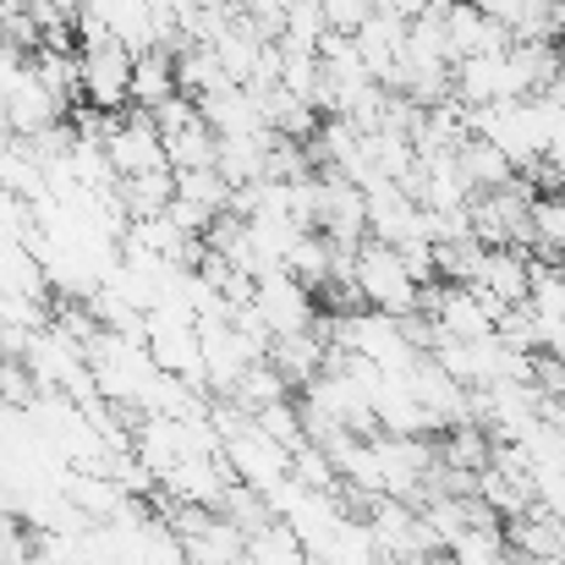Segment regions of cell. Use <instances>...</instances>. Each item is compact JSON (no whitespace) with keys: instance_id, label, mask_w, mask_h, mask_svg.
<instances>
[{"instance_id":"cell-1","label":"cell","mask_w":565,"mask_h":565,"mask_svg":"<svg viewBox=\"0 0 565 565\" xmlns=\"http://www.w3.org/2000/svg\"><path fill=\"white\" fill-rule=\"evenodd\" d=\"M352 280H358L363 308L390 313V319H406V313H417V302H423V286L406 275L401 253L384 247V242H374V236L352 253Z\"/></svg>"},{"instance_id":"cell-2","label":"cell","mask_w":565,"mask_h":565,"mask_svg":"<svg viewBox=\"0 0 565 565\" xmlns=\"http://www.w3.org/2000/svg\"><path fill=\"white\" fill-rule=\"evenodd\" d=\"M220 461H225L231 483H242V489H253V494H269V489H280V483L291 478V450L275 445L253 417L220 445Z\"/></svg>"},{"instance_id":"cell-3","label":"cell","mask_w":565,"mask_h":565,"mask_svg":"<svg viewBox=\"0 0 565 565\" xmlns=\"http://www.w3.org/2000/svg\"><path fill=\"white\" fill-rule=\"evenodd\" d=\"M127 83H132V55L116 39L77 50V99L94 116H121L127 110Z\"/></svg>"},{"instance_id":"cell-4","label":"cell","mask_w":565,"mask_h":565,"mask_svg":"<svg viewBox=\"0 0 565 565\" xmlns=\"http://www.w3.org/2000/svg\"><path fill=\"white\" fill-rule=\"evenodd\" d=\"M105 160H110L116 182L149 177V171H171V166H166L160 127H154V116H143V110H121V116L105 121Z\"/></svg>"},{"instance_id":"cell-5","label":"cell","mask_w":565,"mask_h":565,"mask_svg":"<svg viewBox=\"0 0 565 565\" xmlns=\"http://www.w3.org/2000/svg\"><path fill=\"white\" fill-rule=\"evenodd\" d=\"M253 313H258V324L269 330V341H280V335H302V330H313V291L308 286H297L286 269L280 275H264V280H253V302H247Z\"/></svg>"},{"instance_id":"cell-6","label":"cell","mask_w":565,"mask_h":565,"mask_svg":"<svg viewBox=\"0 0 565 565\" xmlns=\"http://www.w3.org/2000/svg\"><path fill=\"white\" fill-rule=\"evenodd\" d=\"M439 28H445V44H450V61H472V55H505L511 50V33L483 17L472 0H445L439 11Z\"/></svg>"},{"instance_id":"cell-7","label":"cell","mask_w":565,"mask_h":565,"mask_svg":"<svg viewBox=\"0 0 565 565\" xmlns=\"http://www.w3.org/2000/svg\"><path fill=\"white\" fill-rule=\"evenodd\" d=\"M527 269H533V258H527L522 247H483V264H478V275H472V291H478L494 313L522 308V302H527Z\"/></svg>"},{"instance_id":"cell-8","label":"cell","mask_w":565,"mask_h":565,"mask_svg":"<svg viewBox=\"0 0 565 565\" xmlns=\"http://www.w3.org/2000/svg\"><path fill=\"white\" fill-rule=\"evenodd\" d=\"M225 489H231V472H225L220 456H182V461L160 478V494H166L171 505H203V511H214Z\"/></svg>"},{"instance_id":"cell-9","label":"cell","mask_w":565,"mask_h":565,"mask_svg":"<svg viewBox=\"0 0 565 565\" xmlns=\"http://www.w3.org/2000/svg\"><path fill=\"white\" fill-rule=\"evenodd\" d=\"M505 550L516 555V561L539 565V561H565V522H555L550 511H522V516H511L505 522Z\"/></svg>"},{"instance_id":"cell-10","label":"cell","mask_w":565,"mask_h":565,"mask_svg":"<svg viewBox=\"0 0 565 565\" xmlns=\"http://www.w3.org/2000/svg\"><path fill=\"white\" fill-rule=\"evenodd\" d=\"M166 99H177V55H171V50H143V55H132L127 110H143V116H154Z\"/></svg>"},{"instance_id":"cell-11","label":"cell","mask_w":565,"mask_h":565,"mask_svg":"<svg viewBox=\"0 0 565 565\" xmlns=\"http://www.w3.org/2000/svg\"><path fill=\"white\" fill-rule=\"evenodd\" d=\"M324 358H330V347H324L319 330H302V335H280V341H269V363H275V374L286 379L291 390H308L313 379L324 374Z\"/></svg>"},{"instance_id":"cell-12","label":"cell","mask_w":565,"mask_h":565,"mask_svg":"<svg viewBox=\"0 0 565 565\" xmlns=\"http://www.w3.org/2000/svg\"><path fill=\"white\" fill-rule=\"evenodd\" d=\"M527 258L565 264V192H539L527 203Z\"/></svg>"},{"instance_id":"cell-13","label":"cell","mask_w":565,"mask_h":565,"mask_svg":"<svg viewBox=\"0 0 565 565\" xmlns=\"http://www.w3.org/2000/svg\"><path fill=\"white\" fill-rule=\"evenodd\" d=\"M456 166H461V177H467L472 198H478V192H500V188H511V182H516L511 160H505L494 143H483V138H467V143L456 149Z\"/></svg>"},{"instance_id":"cell-14","label":"cell","mask_w":565,"mask_h":565,"mask_svg":"<svg viewBox=\"0 0 565 565\" xmlns=\"http://www.w3.org/2000/svg\"><path fill=\"white\" fill-rule=\"evenodd\" d=\"M160 143H166V166H171V177H182V171H214V132H209L203 121L166 132Z\"/></svg>"},{"instance_id":"cell-15","label":"cell","mask_w":565,"mask_h":565,"mask_svg":"<svg viewBox=\"0 0 565 565\" xmlns=\"http://www.w3.org/2000/svg\"><path fill=\"white\" fill-rule=\"evenodd\" d=\"M242 555H247V565H308V550H302L297 533L280 527V522H269L264 533H253Z\"/></svg>"},{"instance_id":"cell-16","label":"cell","mask_w":565,"mask_h":565,"mask_svg":"<svg viewBox=\"0 0 565 565\" xmlns=\"http://www.w3.org/2000/svg\"><path fill=\"white\" fill-rule=\"evenodd\" d=\"M450 565H500L505 561V527H467L461 539L445 544Z\"/></svg>"},{"instance_id":"cell-17","label":"cell","mask_w":565,"mask_h":565,"mask_svg":"<svg viewBox=\"0 0 565 565\" xmlns=\"http://www.w3.org/2000/svg\"><path fill=\"white\" fill-rule=\"evenodd\" d=\"M291 483L297 489H313V494H335L341 483H335V467H330V456L319 450V445H291Z\"/></svg>"},{"instance_id":"cell-18","label":"cell","mask_w":565,"mask_h":565,"mask_svg":"<svg viewBox=\"0 0 565 565\" xmlns=\"http://www.w3.org/2000/svg\"><path fill=\"white\" fill-rule=\"evenodd\" d=\"M177 198L182 203H198L203 214H225L231 209V182L220 171H182L177 177Z\"/></svg>"},{"instance_id":"cell-19","label":"cell","mask_w":565,"mask_h":565,"mask_svg":"<svg viewBox=\"0 0 565 565\" xmlns=\"http://www.w3.org/2000/svg\"><path fill=\"white\" fill-rule=\"evenodd\" d=\"M253 423H258V428H264L275 445H286V450H291V445H302V412H297L291 401H275V406H264Z\"/></svg>"},{"instance_id":"cell-20","label":"cell","mask_w":565,"mask_h":565,"mask_svg":"<svg viewBox=\"0 0 565 565\" xmlns=\"http://www.w3.org/2000/svg\"><path fill=\"white\" fill-rule=\"evenodd\" d=\"M319 11H324V22H330V33H358L369 17H374V0H319Z\"/></svg>"},{"instance_id":"cell-21","label":"cell","mask_w":565,"mask_h":565,"mask_svg":"<svg viewBox=\"0 0 565 565\" xmlns=\"http://www.w3.org/2000/svg\"><path fill=\"white\" fill-rule=\"evenodd\" d=\"M33 395H39V384H33V374H28L22 363H0V406L28 412V406H33Z\"/></svg>"},{"instance_id":"cell-22","label":"cell","mask_w":565,"mask_h":565,"mask_svg":"<svg viewBox=\"0 0 565 565\" xmlns=\"http://www.w3.org/2000/svg\"><path fill=\"white\" fill-rule=\"evenodd\" d=\"M539 511H550L555 522H565V472H555V478H544L539 483V500H533Z\"/></svg>"}]
</instances>
